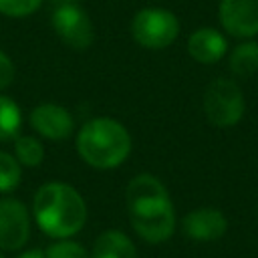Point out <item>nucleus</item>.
<instances>
[{
	"label": "nucleus",
	"instance_id": "obj_21",
	"mask_svg": "<svg viewBox=\"0 0 258 258\" xmlns=\"http://www.w3.org/2000/svg\"><path fill=\"white\" fill-rule=\"evenodd\" d=\"M0 258H4V254H2V252H0Z\"/></svg>",
	"mask_w": 258,
	"mask_h": 258
},
{
	"label": "nucleus",
	"instance_id": "obj_14",
	"mask_svg": "<svg viewBox=\"0 0 258 258\" xmlns=\"http://www.w3.org/2000/svg\"><path fill=\"white\" fill-rule=\"evenodd\" d=\"M14 157L20 165L38 167L44 159V145L40 139L32 135H16L14 137Z\"/></svg>",
	"mask_w": 258,
	"mask_h": 258
},
{
	"label": "nucleus",
	"instance_id": "obj_9",
	"mask_svg": "<svg viewBox=\"0 0 258 258\" xmlns=\"http://www.w3.org/2000/svg\"><path fill=\"white\" fill-rule=\"evenodd\" d=\"M30 127L44 139L62 141L75 131V119L62 105L40 103L30 111Z\"/></svg>",
	"mask_w": 258,
	"mask_h": 258
},
{
	"label": "nucleus",
	"instance_id": "obj_8",
	"mask_svg": "<svg viewBox=\"0 0 258 258\" xmlns=\"http://www.w3.org/2000/svg\"><path fill=\"white\" fill-rule=\"evenodd\" d=\"M220 22L236 38L258 34V0H220Z\"/></svg>",
	"mask_w": 258,
	"mask_h": 258
},
{
	"label": "nucleus",
	"instance_id": "obj_7",
	"mask_svg": "<svg viewBox=\"0 0 258 258\" xmlns=\"http://www.w3.org/2000/svg\"><path fill=\"white\" fill-rule=\"evenodd\" d=\"M28 208L12 198L0 200V250H20L28 242Z\"/></svg>",
	"mask_w": 258,
	"mask_h": 258
},
{
	"label": "nucleus",
	"instance_id": "obj_15",
	"mask_svg": "<svg viewBox=\"0 0 258 258\" xmlns=\"http://www.w3.org/2000/svg\"><path fill=\"white\" fill-rule=\"evenodd\" d=\"M22 125V111L10 99L0 95V141L14 139Z\"/></svg>",
	"mask_w": 258,
	"mask_h": 258
},
{
	"label": "nucleus",
	"instance_id": "obj_2",
	"mask_svg": "<svg viewBox=\"0 0 258 258\" xmlns=\"http://www.w3.org/2000/svg\"><path fill=\"white\" fill-rule=\"evenodd\" d=\"M32 216L38 228L50 238L75 236L87 220V206L83 196L69 183L48 181L34 194Z\"/></svg>",
	"mask_w": 258,
	"mask_h": 258
},
{
	"label": "nucleus",
	"instance_id": "obj_1",
	"mask_svg": "<svg viewBox=\"0 0 258 258\" xmlns=\"http://www.w3.org/2000/svg\"><path fill=\"white\" fill-rule=\"evenodd\" d=\"M127 210L133 230L145 242L159 244L175 230V212L165 185L151 173L135 175L127 185Z\"/></svg>",
	"mask_w": 258,
	"mask_h": 258
},
{
	"label": "nucleus",
	"instance_id": "obj_17",
	"mask_svg": "<svg viewBox=\"0 0 258 258\" xmlns=\"http://www.w3.org/2000/svg\"><path fill=\"white\" fill-rule=\"evenodd\" d=\"M42 0H0V14L12 18H24L38 10Z\"/></svg>",
	"mask_w": 258,
	"mask_h": 258
},
{
	"label": "nucleus",
	"instance_id": "obj_5",
	"mask_svg": "<svg viewBox=\"0 0 258 258\" xmlns=\"http://www.w3.org/2000/svg\"><path fill=\"white\" fill-rule=\"evenodd\" d=\"M244 95L230 79H216L204 93V113L214 127H232L244 115Z\"/></svg>",
	"mask_w": 258,
	"mask_h": 258
},
{
	"label": "nucleus",
	"instance_id": "obj_12",
	"mask_svg": "<svg viewBox=\"0 0 258 258\" xmlns=\"http://www.w3.org/2000/svg\"><path fill=\"white\" fill-rule=\"evenodd\" d=\"M91 258H137V252L121 230H105L95 240Z\"/></svg>",
	"mask_w": 258,
	"mask_h": 258
},
{
	"label": "nucleus",
	"instance_id": "obj_20",
	"mask_svg": "<svg viewBox=\"0 0 258 258\" xmlns=\"http://www.w3.org/2000/svg\"><path fill=\"white\" fill-rule=\"evenodd\" d=\"M18 258H46V254L38 248H32V250H26V252L18 254Z\"/></svg>",
	"mask_w": 258,
	"mask_h": 258
},
{
	"label": "nucleus",
	"instance_id": "obj_3",
	"mask_svg": "<svg viewBox=\"0 0 258 258\" xmlns=\"http://www.w3.org/2000/svg\"><path fill=\"white\" fill-rule=\"evenodd\" d=\"M77 153L97 169H113L131 153V135L111 117H95L77 133Z\"/></svg>",
	"mask_w": 258,
	"mask_h": 258
},
{
	"label": "nucleus",
	"instance_id": "obj_19",
	"mask_svg": "<svg viewBox=\"0 0 258 258\" xmlns=\"http://www.w3.org/2000/svg\"><path fill=\"white\" fill-rule=\"evenodd\" d=\"M14 77H16V69H14L12 58L6 52L0 50V91L6 89V87H10L12 81H14Z\"/></svg>",
	"mask_w": 258,
	"mask_h": 258
},
{
	"label": "nucleus",
	"instance_id": "obj_6",
	"mask_svg": "<svg viewBox=\"0 0 258 258\" xmlns=\"http://www.w3.org/2000/svg\"><path fill=\"white\" fill-rule=\"evenodd\" d=\"M52 28L56 36L75 50H85L95 40V26L85 8L73 2L60 4L52 12Z\"/></svg>",
	"mask_w": 258,
	"mask_h": 258
},
{
	"label": "nucleus",
	"instance_id": "obj_16",
	"mask_svg": "<svg viewBox=\"0 0 258 258\" xmlns=\"http://www.w3.org/2000/svg\"><path fill=\"white\" fill-rule=\"evenodd\" d=\"M22 177V165L18 159L6 151H0V191L8 194L18 187Z\"/></svg>",
	"mask_w": 258,
	"mask_h": 258
},
{
	"label": "nucleus",
	"instance_id": "obj_13",
	"mask_svg": "<svg viewBox=\"0 0 258 258\" xmlns=\"http://www.w3.org/2000/svg\"><path fill=\"white\" fill-rule=\"evenodd\" d=\"M230 71L236 77H250L258 71V42L246 40L230 54Z\"/></svg>",
	"mask_w": 258,
	"mask_h": 258
},
{
	"label": "nucleus",
	"instance_id": "obj_4",
	"mask_svg": "<svg viewBox=\"0 0 258 258\" xmlns=\"http://www.w3.org/2000/svg\"><path fill=\"white\" fill-rule=\"evenodd\" d=\"M131 34L143 48L159 50L177 38L179 20L165 8H141L131 20Z\"/></svg>",
	"mask_w": 258,
	"mask_h": 258
},
{
	"label": "nucleus",
	"instance_id": "obj_11",
	"mask_svg": "<svg viewBox=\"0 0 258 258\" xmlns=\"http://www.w3.org/2000/svg\"><path fill=\"white\" fill-rule=\"evenodd\" d=\"M226 50H228L226 38L222 36V32H218L216 28H210V26L194 30L187 38L189 56L202 64L218 62L226 54Z\"/></svg>",
	"mask_w": 258,
	"mask_h": 258
},
{
	"label": "nucleus",
	"instance_id": "obj_10",
	"mask_svg": "<svg viewBox=\"0 0 258 258\" xmlns=\"http://www.w3.org/2000/svg\"><path fill=\"white\" fill-rule=\"evenodd\" d=\"M183 234L198 242H212L226 234V216L216 208H198L181 220Z\"/></svg>",
	"mask_w": 258,
	"mask_h": 258
},
{
	"label": "nucleus",
	"instance_id": "obj_18",
	"mask_svg": "<svg viewBox=\"0 0 258 258\" xmlns=\"http://www.w3.org/2000/svg\"><path fill=\"white\" fill-rule=\"evenodd\" d=\"M44 254H46V258H91L81 244L67 240V238L54 242Z\"/></svg>",
	"mask_w": 258,
	"mask_h": 258
}]
</instances>
